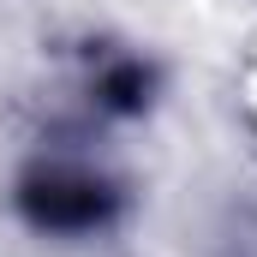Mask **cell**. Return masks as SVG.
<instances>
[{"label": "cell", "mask_w": 257, "mask_h": 257, "mask_svg": "<svg viewBox=\"0 0 257 257\" xmlns=\"http://www.w3.org/2000/svg\"><path fill=\"white\" fill-rule=\"evenodd\" d=\"M144 102H150V66L120 60L102 72V108L108 114H144Z\"/></svg>", "instance_id": "7a4b0ae2"}, {"label": "cell", "mask_w": 257, "mask_h": 257, "mask_svg": "<svg viewBox=\"0 0 257 257\" xmlns=\"http://www.w3.org/2000/svg\"><path fill=\"white\" fill-rule=\"evenodd\" d=\"M114 186L96 180V174H72V168H48V174H30L18 186V209L30 215V227H48V233H90L114 215Z\"/></svg>", "instance_id": "6da1fadb"}]
</instances>
